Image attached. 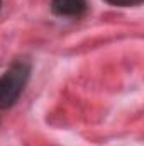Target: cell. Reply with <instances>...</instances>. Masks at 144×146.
<instances>
[{
  "instance_id": "obj_3",
  "label": "cell",
  "mask_w": 144,
  "mask_h": 146,
  "mask_svg": "<svg viewBox=\"0 0 144 146\" xmlns=\"http://www.w3.org/2000/svg\"><path fill=\"white\" fill-rule=\"evenodd\" d=\"M107 2L119 7H131V5H141L144 0H107Z\"/></svg>"
},
{
  "instance_id": "obj_2",
  "label": "cell",
  "mask_w": 144,
  "mask_h": 146,
  "mask_svg": "<svg viewBox=\"0 0 144 146\" xmlns=\"http://www.w3.org/2000/svg\"><path fill=\"white\" fill-rule=\"evenodd\" d=\"M88 5L87 0H53L51 10L54 15L59 17H81L85 15Z\"/></svg>"
},
{
  "instance_id": "obj_4",
  "label": "cell",
  "mask_w": 144,
  "mask_h": 146,
  "mask_svg": "<svg viewBox=\"0 0 144 146\" xmlns=\"http://www.w3.org/2000/svg\"><path fill=\"white\" fill-rule=\"evenodd\" d=\"M0 5H2V0H0Z\"/></svg>"
},
{
  "instance_id": "obj_1",
  "label": "cell",
  "mask_w": 144,
  "mask_h": 146,
  "mask_svg": "<svg viewBox=\"0 0 144 146\" xmlns=\"http://www.w3.org/2000/svg\"><path fill=\"white\" fill-rule=\"evenodd\" d=\"M29 76L31 63L27 60H17L9 66V70L0 76V109H9L19 100Z\"/></svg>"
}]
</instances>
